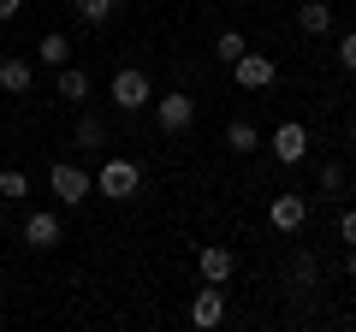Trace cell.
Wrapping results in <instances>:
<instances>
[{
    "instance_id": "17",
    "label": "cell",
    "mask_w": 356,
    "mask_h": 332,
    "mask_svg": "<svg viewBox=\"0 0 356 332\" xmlns=\"http://www.w3.org/2000/svg\"><path fill=\"white\" fill-rule=\"evenodd\" d=\"M54 77H60V101H89V72H77V65H60V72H54Z\"/></svg>"
},
{
    "instance_id": "22",
    "label": "cell",
    "mask_w": 356,
    "mask_h": 332,
    "mask_svg": "<svg viewBox=\"0 0 356 332\" xmlns=\"http://www.w3.org/2000/svg\"><path fill=\"white\" fill-rule=\"evenodd\" d=\"M339 243L356 249V208H339Z\"/></svg>"
},
{
    "instance_id": "18",
    "label": "cell",
    "mask_w": 356,
    "mask_h": 332,
    "mask_svg": "<svg viewBox=\"0 0 356 332\" xmlns=\"http://www.w3.org/2000/svg\"><path fill=\"white\" fill-rule=\"evenodd\" d=\"M315 285H321V267H315V256H309V249H297V256H291V291H315Z\"/></svg>"
},
{
    "instance_id": "23",
    "label": "cell",
    "mask_w": 356,
    "mask_h": 332,
    "mask_svg": "<svg viewBox=\"0 0 356 332\" xmlns=\"http://www.w3.org/2000/svg\"><path fill=\"white\" fill-rule=\"evenodd\" d=\"M339 65H344V72L356 77V30H350V36H344V42H339Z\"/></svg>"
},
{
    "instance_id": "8",
    "label": "cell",
    "mask_w": 356,
    "mask_h": 332,
    "mask_svg": "<svg viewBox=\"0 0 356 332\" xmlns=\"http://www.w3.org/2000/svg\"><path fill=\"white\" fill-rule=\"evenodd\" d=\"M196 273H202V285H232L238 256H232L226 243H202V249H196Z\"/></svg>"
},
{
    "instance_id": "12",
    "label": "cell",
    "mask_w": 356,
    "mask_h": 332,
    "mask_svg": "<svg viewBox=\"0 0 356 332\" xmlns=\"http://www.w3.org/2000/svg\"><path fill=\"white\" fill-rule=\"evenodd\" d=\"M297 30H303V36H327L332 30V6L327 0H303V6H297Z\"/></svg>"
},
{
    "instance_id": "20",
    "label": "cell",
    "mask_w": 356,
    "mask_h": 332,
    "mask_svg": "<svg viewBox=\"0 0 356 332\" xmlns=\"http://www.w3.org/2000/svg\"><path fill=\"white\" fill-rule=\"evenodd\" d=\"M243 53H250V42H243V30H220V36H214V60H220V65L243 60Z\"/></svg>"
},
{
    "instance_id": "9",
    "label": "cell",
    "mask_w": 356,
    "mask_h": 332,
    "mask_svg": "<svg viewBox=\"0 0 356 332\" xmlns=\"http://www.w3.org/2000/svg\"><path fill=\"white\" fill-rule=\"evenodd\" d=\"M267 149H273V160H280V166H297V160H309V131L297 125V119H285V125L267 137Z\"/></svg>"
},
{
    "instance_id": "2",
    "label": "cell",
    "mask_w": 356,
    "mask_h": 332,
    "mask_svg": "<svg viewBox=\"0 0 356 332\" xmlns=\"http://www.w3.org/2000/svg\"><path fill=\"white\" fill-rule=\"evenodd\" d=\"M107 101L119 107V113H143V107L154 101V83L143 65H125V72H113V83H107Z\"/></svg>"
},
{
    "instance_id": "21",
    "label": "cell",
    "mask_w": 356,
    "mask_h": 332,
    "mask_svg": "<svg viewBox=\"0 0 356 332\" xmlns=\"http://www.w3.org/2000/svg\"><path fill=\"white\" fill-rule=\"evenodd\" d=\"M0 196H6V202H18V196H30V179L18 172V166H0Z\"/></svg>"
},
{
    "instance_id": "25",
    "label": "cell",
    "mask_w": 356,
    "mask_h": 332,
    "mask_svg": "<svg viewBox=\"0 0 356 332\" xmlns=\"http://www.w3.org/2000/svg\"><path fill=\"white\" fill-rule=\"evenodd\" d=\"M344 279L356 285V249H344Z\"/></svg>"
},
{
    "instance_id": "6",
    "label": "cell",
    "mask_w": 356,
    "mask_h": 332,
    "mask_svg": "<svg viewBox=\"0 0 356 332\" xmlns=\"http://www.w3.org/2000/svg\"><path fill=\"white\" fill-rule=\"evenodd\" d=\"M18 238H24V249H60V243H65L60 214H54V208H30V214H24V231H18Z\"/></svg>"
},
{
    "instance_id": "24",
    "label": "cell",
    "mask_w": 356,
    "mask_h": 332,
    "mask_svg": "<svg viewBox=\"0 0 356 332\" xmlns=\"http://www.w3.org/2000/svg\"><path fill=\"white\" fill-rule=\"evenodd\" d=\"M24 13V0H0V24H6V18H18Z\"/></svg>"
},
{
    "instance_id": "26",
    "label": "cell",
    "mask_w": 356,
    "mask_h": 332,
    "mask_svg": "<svg viewBox=\"0 0 356 332\" xmlns=\"http://www.w3.org/2000/svg\"><path fill=\"white\" fill-rule=\"evenodd\" d=\"M6 219H13V202H6V196H0V226H6Z\"/></svg>"
},
{
    "instance_id": "14",
    "label": "cell",
    "mask_w": 356,
    "mask_h": 332,
    "mask_svg": "<svg viewBox=\"0 0 356 332\" xmlns=\"http://www.w3.org/2000/svg\"><path fill=\"white\" fill-rule=\"evenodd\" d=\"M36 60L48 65V72H60V65H72V42H65L60 30H48V36L36 42Z\"/></svg>"
},
{
    "instance_id": "13",
    "label": "cell",
    "mask_w": 356,
    "mask_h": 332,
    "mask_svg": "<svg viewBox=\"0 0 356 332\" xmlns=\"http://www.w3.org/2000/svg\"><path fill=\"white\" fill-rule=\"evenodd\" d=\"M72 13L83 18L89 30H107V24L119 18V0H72Z\"/></svg>"
},
{
    "instance_id": "3",
    "label": "cell",
    "mask_w": 356,
    "mask_h": 332,
    "mask_svg": "<svg viewBox=\"0 0 356 332\" xmlns=\"http://www.w3.org/2000/svg\"><path fill=\"white\" fill-rule=\"evenodd\" d=\"M48 190L60 196V208H77V202H89V190H95V172H83L77 160H54Z\"/></svg>"
},
{
    "instance_id": "7",
    "label": "cell",
    "mask_w": 356,
    "mask_h": 332,
    "mask_svg": "<svg viewBox=\"0 0 356 332\" xmlns=\"http://www.w3.org/2000/svg\"><path fill=\"white\" fill-rule=\"evenodd\" d=\"M232 77H238V90H273L280 65H273V53H243V60H232Z\"/></svg>"
},
{
    "instance_id": "27",
    "label": "cell",
    "mask_w": 356,
    "mask_h": 332,
    "mask_svg": "<svg viewBox=\"0 0 356 332\" xmlns=\"http://www.w3.org/2000/svg\"><path fill=\"white\" fill-rule=\"evenodd\" d=\"M344 137H350V142H356V113H350V125H344Z\"/></svg>"
},
{
    "instance_id": "15",
    "label": "cell",
    "mask_w": 356,
    "mask_h": 332,
    "mask_svg": "<svg viewBox=\"0 0 356 332\" xmlns=\"http://www.w3.org/2000/svg\"><path fill=\"white\" fill-rule=\"evenodd\" d=\"M315 184H321V196H332V202H344V184H350V172H344V160H321V166H315Z\"/></svg>"
},
{
    "instance_id": "16",
    "label": "cell",
    "mask_w": 356,
    "mask_h": 332,
    "mask_svg": "<svg viewBox=\"0 0 356 332\" xmlns=\"http://www.w3.org/2000/svg\"><path fill=\"white\" fill-rule=\"evenodd\" d=\"M226 149L232 154H255V149H261V131H255L250 119H232V125H226Z\"/></svg>"
},
{
    "instance_id": "5",
    "label": "cell",
    "mask_w": 356,
    "mask_h": 332,
    "mask_svg": "<svg viewBox=\"0 0 356 332\" xmlns=\"http://www.w3.org/2000/svg\"><path fill=\"white\" fill-rule=\"evenodd\" d=\"M267 226H273V231H285V238H297V231L309 226V196H297V190L273 196V202H267Z\"/></svg>"
},
{
    "instance_id": "19",
    "label": "cell",
    "mask_w": 356,
    "mask_h": 332,
    "mask_svg": "<svg viewBox=\"0 0 356 332\" xmlns=\"http://www.w3.org/2000/svg\"><path fill=\"white\" fill-rule=\"evenodd\" d=\"M72 142H77V149H107V125H102L95 113H83V119L72 125Z\"/></svg>"
},
{
    "instance_id": "4",
    "label": "cell",
    "mask_w": 356,
    "mask_h": 332,
    "mask_svg": "<svg viewBox=\"0 0 356 332\" xmlns=\"http://www.w3.org/2000/svg\"><path fill=\"white\" fill-rule=\"evenodd\" d=\"M154 125H161L166 137H184V131L196 125V95H184V90H166L161 101H154Z\"/></svg>"
},
{
    "instance_id": "1",
    "label": "cell",
    "mask_w": 356,
    "mask_h": 332,
    "mask_svg": "<svg viewBox=\"0 0 356 332\" xmlns=\"http://www.w3.org/2000/svg\"><path fill=\"white\" fill-rule=\"evenodd\" d=\"M95 190H102L107 202H131V196L143 190V166L125 160V154H107V160L95 166Z\"/></svg>"
},
{
    "instance_id": "10",
    "label": "cell",
    "mask_w": 356,
    "mask_h": 332,
    "mask_svg": "<svg viewBox=\"0 0 356 332\" xmlns=\"http://www.w3.org/2000/svg\"><path fill=\"white\" fill-rule=\"evenodd\" d=\"M220 320H226V285H202V291L191 297V326L214 332Z\"/></svg>"
},
{
    "instance_id": "11",
    "label": "cell",
    "mask_w": 356,
    "mask_h": 332,
    "mask_svg": "<svg viewBox=\"0 0 356 332\" xmlns=\"http://www.w3.org/2000/svg\"><path fill=\"white\" fill-rule=\"evenodd\" d=\"M30 83H36V65H30L24 53H6V60H0V90L6 95H30Z\"/></svg>"
}]
</instances>
